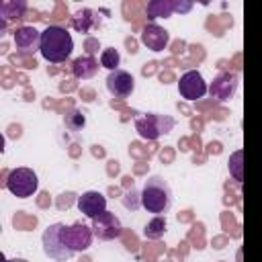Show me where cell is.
<instances>
[{"label": "cell", "instance_id": "ac0fdd59", "mask_svg": "<svg viewBox=\"0 0 262 262\" xmlns=\"http://www.w3.org/2000/svg\"><path fill=\"white\" fill-rule=\"evenodd\" d=\"M27 10V2L18 0V2H2L0 4V14L2 18L8 23V20H14V18H20Z\"/></svg>", "mask_w": 262, "mask_h": 262}, {"label": "cell", "instance_id": "30bf717a", "mask_svg": "<svg viewBox=\"0 0 262 262\" xmlns=\"http://www.w3.org/2000/svg\"><path fill=\"white\" fill-rule=\"evenodd\" d=\"M76 205H78V211L84 213L88 219H94V217H98V215H102L106 211V199L98 190H86V192H82L78 196Z\"/></svg>", "mask_w": 262, "mask_h": 262}, {"label": "cell", "instance_id": "52a82bcc", "mask_svg": "<svg viewBox=\"0 0 262 262\" xmlns=\"http://www.w3.org/2000/svg\"><path fill=\"white\" fill-rule=\"evenodd\" d=\"M92 233H94V237H98L102 242L117 239L123 233L121 219L113 211H104L102 215H98V217L92 219Z\"/></svg>", "mask_w": 262, "mask_h": 262}, {"label": "cell", "instance_id": "5b68a950", "mask_svg": "<svg viewBox=\"0 0 262 262\" xmlns=\"http://www.w3.org/2000/svg\"><path fill=\"white\" fill-rule=\"evenodd\" d=\"M43 252L51 258V260H57V262H66L74 256V252L70 248H66V244L61 242V223H51L45 227L43 231Z\"/></svg>", "mask_w": 262, "mask_h": 262}, {"label": "cell", "instance_id": "8992f818", "mask_svg": "<svg viewBox=\"0 0 262 262\" xmlns=\"http://www.w3.org/2000/svg\"><path fill=\"white\" fill-rule=\"evenodd\" d=\"M92 237H94L92 227H88L84 223H72V225H63L61 223V242L74 254L86 252L90 248V244H92Z\"/></svg>", "mask_w": 262, "mask_h": 262}, {"label": "cell", "instance_id": "7c38bea8", "mask_svg": "<svg viewBox=\"0 0 262 262\" xmlns=\"http://www.w3.org/2000/svg\"><path fill=\"white\" fill-rule=\"evenodd\" d=\"M141 43L151 51H164L170 43V33L164 27H160L156 23H149L141 31Z\"/></svg>", "mask_w": 262, "mask_h": 262}, {"label": "cell", "instance_id": "ffe728a7", "mask_svg": "<svg viewBox=\"0 0 262 262\" xmlns=\"http://www.w3.org/2000/svg\"><path fill=\"white\" fill-rule=\"evenodd\" d=\"M119 63H121V53H119L115 47L102 49V53H100V66H102V68L115 72V70H119Z\"/></svg>", "mask_w": 262, "mask_h": 262}, {"label": "cell", "instance_id": "d6986e66", "mask_svg": "<svg viewBox=\"0 0 262 262\" xmlns=\"http://www.w3.org/2000/svg\"><path fill=\"white\" fill-rule=\"evenodd\" d=\"M63 125H66L70 131L78 133V131H82V129H84V125H86V117H84V113H82V111L72 108V111L63 117Z\"/></svg>", "mask_w": 262, "mask_h": 262}, {"label": "cell", "instance_id": "e0dca14e", "mask_svg": "<svg viewBox=\"0 0 262 262\" xmlns=\"http://www.w3.org/2000/svg\"><path fill=\"white\" fill-rule=\"evenodd\" d=\"M166 217L164 215H156L154 219H149L143 227V237L147 239H160L166 233Z\"/></svg>", "mask_w": 262, "mask_h": 262}, {"label": "cell", "instance_id": "3957f363", "mask_svg": "<svg viewBox=\"0 0 262 262\" xmlns=\"http://www.w3.org/2000/svg\"><path fill=\"white\" fill-rule=\"evenodd\" d=\"M176 127V121L170 115H160V113H145L141 117H135V131L141 139L154 141L166 133H170Z\"/></svg>", "mask_w": 262, "mask_h": 262}, {"label": "cell", "instance_id": "9c48e42d", "mask_svg": "<svg viewBox=\"0 0 262 262\" xmlns=\"http://www.w3.org/2000/svg\"><path fill=\"white\" fill-rule=\"evenodd\" d=\"M237 84H239L237 74H233V72H221V74H217L213 78V82L209 86V94L215 100H227V98H231L235 94Z\"/></svg>", "mask_w": 262, "mask_h": 262}, {"label": "cell", "instance_id": "44dd1931", "mask_svg": "<svg viewBox=\"0 0 262 262\" xmlns=\"http://www.w3.org/2000/svg\"><path fill=\"white\" fill-rule=\"evenodd\" d=\"M239 160H242V151H235L233 156H231V172H233V176H235V180H242V172H239Z\"/></svg>", "mask_w": 262, "mask_h": 262}, {"label": "cell", "instance_id": "ba28073f", "mask_svg": "<svg viewBox=\"0 0 262 262\" xmlns=\"http://www.w3.org/2000/svg\"><path fill=\"white\" fill-rule=\"evenodd\" d=\"M178 92L186 100H196V98H203L209 92V88H207V82H205L201 72L188 70L178 80Z\"/></svg>", "mask_w": 262, "mask_h": 262}, {"label": "cell", "instance_id": "6da1fadb", "mask_svg": "<svg viewBox=\"0 0 262 262\" xmlns=\"http://www.w3.org/2000/svg\"><path fill=\"white\" fill-rule=\"evenodd\" d=\"M41 55L43 59L51 63L66 61L74 51V39L68 33V29L59 25H49L45 31H41Z\"/></svg>", "mask_w": 262, "mask_h": 262}, {"label": "cell", "instance_id": "4fadbf2b", "mask_svg": "<svg viewBox=\"0 0 262 262\" xmlns=\"http://www.w3.org/2000/svg\"><path fill=\"white\" fill-rule=\"evenodd\" d=\"M12 39H14L16 49L23 53H35L37 49H41V33L35 27H29V25L18 27Z\"/></svg>", "mask_w": 262, "mask_h": 262}, {"label": "cell", "instance_id": "277c9868", "mask_svg": "<svg viewBox=\"0 0 262 262\" xmlns=\"http://www.w3.org/2000/svg\"><path fill=\"white\" fill-rule=\"evenodd\" d=\"M6 188L18 196V199H27V196H33L37 190H39V176L35 174V170L31 168H14L8 172L6 176Z\"/></svg>", "mask_w": 262, "mask_h": 262}, {"label": "cell", "instance_id": "9a60e30c", "mask_svg": "<svg viewBox=\"0 0 262 262\" xmlns=\"http://www.w3.org/2000/svg\"><path fill=\"white\" fill-rule=\"evenodd\" d=\"M72 72H74L76 78L88 80L98 72V61L92 55H80L72 61Z\"/></svg>", "mask_w": 262, "mask_h": 262}, {"label": "cell", "instance_id": "7402d4cb", "mask_svg": "<svg viewBox=\"0 0 262 262\" xmlns=\"http://www.w3.org/2000/svg\"><path fill=\"white\" fill-rule=\"evenodd\" d=\"M190 6H192V4H180V2H174V10H180V12L190 10Z\"/></svg>", "mask_w": 262, "mask_h": 262}, {"label": "cell", "instance_id": "603a6c76", "mask_svg": "<svg viewBox=\"0 0 262 262\" xmlns=\"http://www.w3.org/2000/svg\"><path fill=\"white\" fill-rule=\"evenodd\" d=\"M6 262H27L25 258H10V260H6Z\"/></svg>", "mask_w": 262, "mask_h": 262}, {"label": "cell", "instance_id": "2e32d148", "mask_svg": "<svg viewBox=\"0 0 262 262\" xmlns=\"http://www.w3.org/2000/svg\"><path fill=\"white\" fill-rule=\"evenodd\" d=\"M145 12H147V18H151V20L154 18H160V16L168 18L174 12V2H170V0H151L147 4Z\"/></svg>", "mask_w": 262, "mask_h": 262}, {"label": "cell", "instance_id": "7a4b0ae2", "mask_svg": "<svg viewBox=\"0 0 262 262\" xmlns=\"http://www.w3.org/2000/svg\"><path fill=\"white\" fill-rule=\"evenodd\" d=\"M139 205L147 213L162 215L172 207V188L162 176H149L141 188Z\"/></svg>", "mask_w": 262, "mask_h": 262}, {"label": "cell", "instance_id": "5bb4252c", "mask_svg": "<svg viewBox=\"0 0 262 262\" xmlns=\"http://www.w3.org/2000/svg\"><path fill=\"white\" fill-rule=\"evenodd\" d=\"M98 25H100L98 12L92 10V8H82V10H78V12L72 16V27H74L78 33H82V35L90 33V31L96 29Z\"/></svg>", "mask_w": 262, "mask_h": 262}, {"label": "cell", "instance_id": "8fae6325", "mask_svg": "<svg viewBox=\"0 0 262 262\" xmlns=\"http://www.w3.org/2000/svg\"><path fill=\"white\" fill-rule=\"evenodd\" d=\"M106 90L113 96L125 98L135 90V78L125 70H115L106 76Z\"/></svg>", "mask_w": 262, "mask_h": 262}]
</instances>
